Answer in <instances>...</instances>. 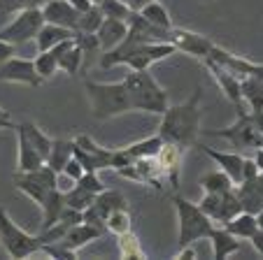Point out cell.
I'll list each match as a JSON object with an SVG mask.
<instances>
[{
    "label": "cell",
    "instance_id": "6da1fadb",
    "mask_svg": "<svg viewBox=\"0 0 263 260\" xmlns=\"http://www.w3.org/2000/svg\"><path fill=\"white\" fill-rule=\"evenodd\" d=\"M200 98L203 91L196 89L189 100H184L179 105H173L161 114V126H159V137L163 144H173L177 149H189L198 142L200 137V118H203V107H200Z\"/></svg>",
    "mask_w": 263,
    "mask_h": 260
},
{
    "label": "cell",
    "instance_id": "7a4b0ae2",
    "mask_svg": "<svg viewBox=\"0 0 263 260\" xmlns=\"http://www.w3.org/2000/svg\"><path fill=\"white\" fill-rule=\"evenodd\" d=\"M121 82L126 86L130 112L163 114L168 109V93L149 70H130Z\"/></svg>",
    "mask_w": 263,
    "mask_h": 260
},
{
    "label": "cell",
    "instance_id": "3957f363",
    "mask_svg": "<svg viewBox=\"0 0 263 260\" xmlns=\"http://www.w3.org/2000/svg\"><path fill=\"white\" fill-rule=\"evenodd\" d=\"M84 86H86V93H89V100H91V114H93L96 118H100V121L130 112L124 82L103 84V82H91V79H86Z\"/></svg>",
    "mask_w": 263,
    "mask_h": 260
},
{
    "label": "cell",
    "instance_id": "277c9868",
    "mask_svg": "<svg viewBox=\"0 0 263 260\" xmlns=\"http://www.w3.org/2000/svg\"><path fill=\"white\" fill-rule=\"evenodd\" d=\"M175 211H177V249L182 246H191L198 239H208L212 232L214 223L196 202H189L184 197H173Z\"/></svg>",
    "mask_w": 263,
    "mask_h": 260
},
{
    "label": "cell",
    "instance_id": "5b68a950",
    "mask_svg": "<svg viewBox=\"0 0 263 260\" xmlns=\"http://www.w3.org/2000/svg\"><path fill=\"white\" fill-rule=\"evenodd\" d=\"M0 244H3V249L7 251L10 258H16V260H24L33 253H40L42 249L40 237L30 235L24 228L16 226L5 207H0Z\"/></svg>",
    "mask_w": 263,
    "mask_h": 260
},
{
    "label": "cell",
    "instance_id": "8992f818",
    "mask_svg": "<svg viewBox=\"0 0 263 260\" xmlns=\"http://www.w3.org/2000/svg\"><path fill=\"white\" fill-rule=\"evenodd\" d=\"M238 107V118L231 123L229 128H221V130H200L203 135H210V137H221V139H229L233 147L238 149H261L263 147V135L258 133V128L254 126L252 121V114L249 109Z\"/></svg>",
    "mask_w": 263,
    "mask_h": 260
},
{
    "label": "cell",
    "instance_id": "52a82bcc",
    "mask_svg": "<svg viewBox=\"0 0 263 260\" xmlns=\"http://www.w3.org/2000/svg\"><path fill=\"white\" fill-rule=\"evenodd\" d=\"M42 24H45V16H42L40 7L21 10V12H16L10 24L0 28V39H5V42H10L14 47L26 45V42L35 39V35H37Z\"/></svg>",
    "mask_w": 263,
    "mask_h": 260
},
{
    "label": "cell",
    "instance_id": "ba28073f",
    "mask_svg": "<svg viewBox=\"0 0 263 260\" xmlns=\"http://www.w3.org/2000/svg\"><path fill=\"white\" fill-rule=\"evenodd\" d=\"M14 186L21 193H26L35 205H42L47 200V195L51 191H56V172L47 165L37 167V170H30V172L19 170L14 174Z\"/></svg>",
    "mask_w": 263,
    "mask_h": 260
},
{
    "label": "cell",
    "instance_id": "9c48e42d",
    "mask_svg": "<svg viewBox=\"0 0 263 260\" xmlns=\"http://www.w3.org/2000/svg\"><path fill=\"white\" fill-rule=\"evenodd\" d=\"M198 207L212 218L214 226H223V223L231 221L238 211H242L240 197H238V193H235V186L223 193H205L203 200L198 202Z\"/></svg>",
    "mask_w": 263,
    "mask_h": 260
},
{
    "label": "cell",
    "instance_id": "30bf717a",
    "mask_svg": "<svg viewBox=\"0 0 263 260\" xmlns=\"http://www.w3.org/2000/svg\"><path fill=\"white\" fill-rule=\"evenodd\" d=\"M168 42L177 51H184V54L194 56V58H198V61L208 58L210 51H212V47H214V42L208 39L205 35L194 33V30H186V28H175V26L168 33Z\"/></svg>",
    "mask_w": 263,
    "mask_h": 260
},
{
    "label": "cell",
    "instance_id": "8fae6325",
    "mask_svg": "<svg viewBox=\"0 0 263 260\" xmlns=\"http://www.w3.org/2000/svg\"><path fill=\"white\" fill-rule=\"evenodd\" d=\"M0 82H12V84H28V86H40L42 77L35 72V63L30 58H19L12 56L5 63H0Z\"/></svg>",
    "mask_w": 263,
    "mask_h": 260
},
{
    "label": "cell",
    "instance_id": "7c38bea8",
    "mask_svg": "<svg viewBox=\"0 0 263 260\" xmlns=\"http://www.w3.org/2000/svg\"><path fill=\"white\" fill-rule=\"evenodd\" d=\"M208 58L214 61V63H219L221 68H226L229 72H233L235 77H240V79H245V77H263V65L249 63L247 58H242V56H238V54H231V51L221 49V47H217V45L212 47V51H210Z\"/></svg>",
    "mask_w": 263,
    "mask_h": 260
},
{
    "label": "cell",
    "instance_id": "4fadbf2b",
    "mask_svg": "<svg viewBox=\"0 0 263 260\" xmlns=\"http://www.w3.org/2000/svg\"><path fill=\"white\" fill-rule=\"evenodd\" d=\"M235 193L240 197L242 211L256 214L258 209H263V172H258V174H254L249 179H242L235 186Z\"/></svg>",
    "mask_w": 263,
    "mask_h": 260
},
{
    "label": "cell",
    "instance_id": "5bb4252c",
    "mask_svg": "<svg viewBox=\"0 0 263 260\" xmlns=\"http://www.w3.org/2000/svg\"><path fill=\"white\" fill-rule=\"evenodd\" d=\"M40 10H42V16H45L47 24L63 26V28H70L74 33V28H77V19H80V12L74 10L68 0H47Z\"/></svg>",
    "mask_w": 263,
    "mask_h": 260
},
{
    "label": "cell",
    "instance_id": "9a60e30c",
    "mask_svg": "<svg viewBox=\"0 0 263 260\" xmlns=\"http://www.w3.org/2000/svg\"><path fill=\"white\" fill-rule=\"evenodd\" d=\"M156 163H159V170L163 174L165 182H170V186L177 188L179 186V163H182V149L173 147V144H163L156 156Z\"/></svg>",
    "mask_w": 263,
    "mask_h": 260
},
{
    "label": "cell",
    "instance_id": "2e32d148",
    "mask_svg": "<svg viewBox=\"0 0 263 260\" xmlns=\"http://www.w3.org/2000/svg\"><path fill=\"white\" fill-rule=\"evenodd\" d=\"M203 63H205V68L210 70V74L217 79V84L221 86L226 98H229L233 105L242 103V95H240V77H235L233 72H229L226 68H221L219 63H214V61H210V58H205Z\"/></svg>",
    "mask_w": 263,
    "mask_h": 260
},
{
    "label": "cell",
    "instance_id": "e0dca14e",
    "mask_svg": "<svg viewBox=\"0 0 263 260\" xmlns=\"http://www.w3.org/2000/svg\"><path fill=\"white\" fill-rule=\"evenodd\" d=\"M203 151L212 158L214 163L219 165V170L226 172L231 177V182L238 186L242 182V167H245V156L240 153H226V151H217V149H210V147H203Z\"/></svg>",
    "mask_w": 263,
    "mask_h": 260
},
{
    "label": "cell",
    "instance_id": "ac0fdd59",
    "mask_svg": "<svg viewBox=\"0 0 263 260\" xmlns=\"http://www.w3.org/2000/svg\"><path fill=\"white\" fill-rule=\"evenodd\" d=\"M126 33H128V24H126V21H121V19H103V24H100L98 30H96V37H98L100 49L109 51V49H115L121 39L126 37Z\"/></svg>",
    "mask_w": 263,
    "mask_h": 260
},
{
    "label": "cell",
    "instance_id": "d6986e66",
    "mask_svg": "<svg viewBox=\"0 0 263 260\" xmlns=\"http://www.w3.org/2000/svg\"><path fill=\"white\" fill-rule=\"evenodd\" d=\"M208 239L212 242V255L217 260H223V258H229V255H233L235 251H240V244H242V239L231 235L223 226H214Z\"/></svg>",
    "mask_w": 263,
    "mask_h": 260
},
{
    "label": "cell",
    "instance_id": "ffe728a7",
    "mask_svg": "<svg viewBox=\"0 0 263 260\" xmlns=\"http://www.w3.org/2000/svg\"><path fill=\"white\" fill-rule=\"evenodd\" d=\"M72 42V37L70 39H63V42H59V45H54L51 49H47V51H37V56H35V72L42 77V82L45 79H51L56 72H59V56H61V51L65 49V47Z\"/></svg>",
    "mask_w": 263,
    "mask_h": 260
},
{
    "label": "cell",
    "instance_id": "44dd1931",
    "mask_svg": "<svg viewBox=\"0 0 263 260\" xmlns=\"http://www.w3.org/2000/svg\"><path fill=\"white\" fill-rule=\"evenodd\" d=\"M100 237H103V235H100L96 228H91L89 223L80 221V223H74V226L70 228V230L65 232L59 242L63 246H68L70 251H80L82 246H86L89 242H93V239H100Z\"/></svg>",
    "mask_w": 263,
    "mask_h": 260
},
{
    "label": "cell",
    "instance_id": "7402d4cb",
    "mask_svg": "<svg viewBox=\"0 0 263 260\" xmlns=\"http://www.w3.org/2000/svg\"><path fill=\"white\" fill-rule=\"evenodd\" d=\"M14 130H16V144H19V170L30 172V170H37V167L45 165L42 156L35 151V147L28 142L26 133L21 130V126H14Z\"/></svg>",
    "mask_w": 263,
    "mask_h": 260
},
{
    "label": "cell",
    "instance_id": "603a6c76",
    "mask_svg": "<svg viewBox=\"0 0 263 260\" xmlns=\"http://www.w3.org/2000/svg\"><path fill=\"white\" fill-rule=\"evenodd\" d=\"M72 37V30L70 28H63V26H54V24H42L40 30H37V35H35V47H37V51H47L51 49L54 45H59V42H63V39H70Z\"/></svg>",
    "mask_w": 263,
    "mask_h": 260
},
{
    "label": "cell",
    "instance_id": "cb8c5ba5",
    "mask_svg": "<svg viewBox=\"0 0 263 260\" xmlns=\"http://www.w3.org/2000/svg\"><path fill=\"white\" fill-rule=\"evenodd\" d=\"M240 95L247 103L249 112L263 109V77H245L240 79Z\"/></svg>",
    "mask_w": 263,
    "mask_h": 260
},
{
    "label": "cell",
    "instance_id": "d4e9b609",
    "mask_svg": "<svg viewBox=\"0 0 263 260\" xmlns=\"http://www.w3.org/2000/svg\"><path fill=\"white\" fill-rule=\"evenodd\" d=\"M223 228H226L231 235L238 237V239H249V237L258 230V228H256V214H249V211H238L231 221L223 223Z\"/></svg>",
    "mask_w": 263,
    "mask_h": 260
},
{
    "label": "cell",
    "instance_id": "484cf974",
    "mask_svg": "<svg viewBox=\"0 0 263 260\" xmlns=\"http://www.w3.org/2000/svg\"><path fill=\"white\" fill-rule=\"evenodd\" d=\"M93 207L98 209V214L103 216V218H107V214H112V211H117V209H128V200H126L119 191L103 188V191L96 195Z\"/></svg>",
    "mask_w": 263,
    "mask_h": 260
},
{
    "label": "cell",
    "instance_id": "4316f807",
    "mask_svg": "<svg viewBox=\"0 0 263 260\" xmlns=\"http://www.w3.org/2000/svg\"><path fill=\"white\" fill-rule=\"evenodd\" d=\"M72 144H74V139H51V149H49V156H47L45 165L51 167L54 172H61L65 163L72 158Z\"/></svg>",
    "mask_w": 263,
    "mask_h": 260
},
{
    "label": "cell",
    "instance_id": "83f0119b",
    "mask_svg": "<svg viewBox=\"0 0 263 260\" xmlns=\"http://www.w3.org/2000/svg\"><path fill=\"white\" fill-rule=\"evenodd\" d=\"M74 144H77V147H82L86 153H91V156L96 158V163H98L100 170H109V165H112V151H115V149L100 147V144L96 142V139H91L89 135H77Z\"/></svg>",
    "mask_w": 263,
    "mask_h": 260
},
{
    "label": "cell",
    "instance_id": "f1b7e54d",
    "mask_svg": "<svg viewBox=\"0 0 263 260\" xmlns=\"http://www.w3.org/2000/svg\"><path fill=\"white\" fill-rule=\"evenodd\" d=\"M63 207H65L63 193L51 191L49 195H47V200L40 205V209H42V230L49 228V226H54V223L59 221V214L63 211Z\"/></svg>",
    "mask_w": 263,
    "mask_h": 260
},
{
    "label": "cell",
    "instance_id": "f546056e",
    "mask_svg": "<svg viewBox=\"0 0 263 260\" xmlns=\"http://www.w3.org/2000/svg\"><path fill=\"white\" fill-rule=\"evenodd\" d=\"M19 126H21V130L26 133L28 142L35 147V151L42 156V161H47V156H49V149H51V137H49V135H45L40 128L35 126V123H30V121H24V123H19Z\"/></svg>",
    "mask_w": 263,
    "mask_h": 260
},
{
    "label": "cell",
    "instance_id": "4dcf8cb0",
    "mask_svg": "<svg viewBox=\"0 0 263 260\" xmlns=\"http://www.w3.org/2000/svg\"><path fill=\"white\" fill-rule=\"evenodd\" d=\"M138 12H140V14H142L152 26H156V28H165V30L173 28V19H170L168 10L161 5L159 0H152V3H147V5H144L142 10H138Z\"/></svg>",
    "mask_w": 263,
    "mask_h": 260
},
{
    "label": "cell",
    "instance_id": "1f68e13d",
    "mask_svg": "<svg viewBox=\"0 0 263 260\" xmlns=\"http://www.w3.org/2000/svg\"><path fill=\"white\" fill-rule=\"evenodd\" d=\"M82 58H84V51L77 47V42H70L59 56V70H63L65 74H77L80 72V65H82Z\"/></svg>",
    "mask_w": 263,
    "mask_h": 260
},
{
    "label": "cell",
    "instance_id": "d6a6232c",
    "mask_svg": "<svg viewBox=\"0 0 263 260\" xmlns=\"http://www.w3.org/2000/svg\"><path fill=\"white\" fill-rule=\"evenodd\" d=\"M161 147H163V139H161L159 135H154V137L140 139V142L126 147V151H128L130 156L138 161V158H156V156H159V151H161Z\"/></svg>",
    "mask_w": 263,
    "mask_h": 260
},
{
    "label": "cell",
    "instance_id": "836d02e7",
    "mask_svg": "<svg viewBox=\"0 0 263 260\" xmlns=\"http://www.w3.org/2000/svg\"><path fill=\"white\" fill-rule=\"evenodd\" d=\"M235 184L231 182V177L226 172L217 170V172H208L203 179H200V188L205 193H223V191H231Z\"/></svg>",
    "mask_w": 263,
    "mask_h": 260
},
{
    "label": "cell",
    "instance_id": "e575fe53",
    "mask_svg": "<svg viewBox=\"0 0 263 260\" xmlns=\"http://www.w3.org/2000/svg\"><path fill=\"white\" fill-rule=\"evenodd\" d=\"M63 200H65V207H72V209H77V211H84L89 205H93L96 195L91 191H86V188H82L80 184H74L68 193H63Z\"/></svg>",
    "mask_w": 263,
    "mask_h": 260
},
{
    "label": "cell",
    "instance_id": "d590c367",
    "mask_svg": "<svg viewBox=\"0 0 263 260\" xmlns=\"http://www.w3.org/2000/svg\"><path fill=\"white\" fill-rule=\"evenodd\" d=\"M103 12L98 10L96 5H91L86 12H80V19H77V28H74V33H96L98 30V26L103 24Z\"/></svg>",
    "mask_w": 263,
    "mask_h": 260
},
{
    "label": "cell",
    "instance_id": "8d00e7d4",
    "mask_svg": "<svg viewBox=\"0 0 263 260\" xmlns=\"http://www.w3.org/2000/svg\"><path fill=\"white\" fill-rule=\"evenodd\" d=\"M47 0H0V24L28 7H42Z\"/></svg>",
    "mask_w": 263,
    "mask_h": 260
},
{
    "label": "cell",
    "instance_id": "74e56055",
    "mask_svg": "<svg viewBox=\"0 0 263 260\" xmlns=\"http://www.w3.org/2000/svg\"><path fill=\"white\" fill-rule=\"evenodd\" d=\"M98 10L103 12L105 19H121V21H128L130 12H133L124 3V0H100V3H98Z\"/></svg>",
    "mask_w": 263,
    "mask_h": 260
},
{
    "label": "cell",
    "instance_id": "f35d334b",
    "mask_svg": "<svg viewBox=\"0 0 263 260\" xmlns=\"http://www.w3.org/2000/svg\"><path fill=\"white\" fill-rule=\"evenodd\" d=\"M105 226H107V232H112V235H124V232L130 230V214L128 209H117L112 211V214H107V218H105Z\"/></svg>",
    "mask_w": 263,
    "mask_h": 260
},
{
    "label": "cell",
    "instance_id": "ab89813d",
    "mask_svg": "<svg viewBox=\"0 0 263 260\" xmlns=\"http://www.w3.org/2000/svg\"><path fill=\"white\" fill-rule=\"evenodd\" d=\"M119 251H121V255L124 258H144V251H142V246H140V242H138V237L133 235V232H124V235H119Z\"/></svg>",
    "mask_w": 263,
    "mask_h": 260
},
{
    "label": "cell",
    "instance_id": "60d3db41",
    "mask_svg": "<svg viewBox=\"0 0 263 260\" xmlns=\"http://www.w3.org/2000/svg\"><path fill=\"white\" fill-rule=\"evenodd\" d=\"M77 184H80L82 188H86V191H91L93 195H98L105 188V184L100 182V177H98V172H84V174L77 179Z\"/></svg>",
    "mask_w": 263,
    "mask_h": 260
},
{
    "label": "cell",
    "instance_id": "b9f144b4",
    "mask_svg": "<svg viewBox=\"0 0 263 260\" xmlns=\"http://www.w3.org/2000/svg\"><path fill=\"white\" fill-rule=\"evenodd\" d=\"M61 172H65V174H68V177H72L74 182H77V179H80L82 174H84V167H82L80 163L74 161V158H70V161L65 163V165H63V170H61Z\"/></svg>",
    "mask_w": 263,
    "mask_h": 260
},
{
    "label": "cell",
    "instance_id": "7bdbcfd3",
    "mask_svg": "<svg viewBox=\"0 0 263 260\" xmlns=\"http://www.w3.org/2000/svg\"><path fill=\"white\" fill-rule=\"evenodd\" d=\"M74 179L72 177H68L65 172H56V191H61V193H68L70 188L74 186Z\"/></svg>",
    "mask_w": 263,
    "mask_h": 260
},
{
    "label": "cell",
    "instance_id": "ee69618b",
    "mask_svg": "<svg viewBox=\"0 0 263 260\" xmlns=\"http://www.w3.org/2000/svg\"><path fill=\"white\" fill-rule=\"evenodd\" d=\"M12 56H16V47L10 45V42H5V39H0V63H5V61L12 58Z\"/></svg>",
    "mask_w": 263,
    "mask_h": 260
},
{
    "label": "cell",
    "instance_id": "f6af8a7d",
    "mask_svg": "<svg viewBox=\"0 0 263 260\" xmlns=\"http://www.w3.org/2000/svg\"><path fill=\"white\" fill-rule=\"evenodd\" d=\"M249 239H252V246H254V249H256L258 253L263 255V230H256L252 237H249Z\"/></svg>",
    "mask_w": 263,
    "mask_h": 260
},
{
    "label": "cell",
    "instance_id": "bcb514c9",
    "mask_svg": "<svg viewBox=\"0 0 263 260\" xmlns=\"http://www.w3.org/2000/svg\"><path fill=\"white\" fill-rule=\"evenodd\" d=\"M14 126H16V123L12 121V116L3 107H0V130H3V128H14Z\"/></svg>",
    "mask_w": 263,
    "mask_h": 260
},
{
    "label": "cell",
    "instance_id": "7dc6e473",
    "mask_svg": "<svg viewBox=\"0 0 263 260\" xmlns=\"http://www.w3.org/2000/svg\"><path fill=\"white\" fill-rule=\"evenodd\" d=\"M252 114V121H254V126L258 128V133L263 135V109H258V112H249Z\"/></svg>",
    "mask_w": 263,
    "mask_h": 260
},
{
    "label": "cell",
    "instance_id": "c3c4849f",
    "mask_svg": "<svg viewBox=\"0 0 263 260\" xmlns=\"http://www.w3.org/2000/svg\"><path fill=\"white\" fill-rule=\"evenodd\" d=\"M175 258H198V255H196V251L191 249V246H182V249L177 251V255H175Z\"/></svg>",
    "mask_w": 263,
    "mask_h": 260
},
{
    "label": "cell",
    "instance_id": "681fc988",
    "mask_svg": "<svg viewBox=\"0 0 263 260\" xmlns=\"http://www.w3.org/2000/svg\"><path fill=\"white\" fill-rule=\"evenodd\" d=\"M124 3H126V5H128L133 12H138V10H142L147 3H152V0H124Z\"/></svg>",
    "mask_w": 263,
    "mask_h": 260
},
{
    "label": "cell",
    "instance_id": "f907efd6",
    "mask_svg": "<svg viewBox=\"0 0 263 260\" xmlns=\"http://www.w3.org/2000/svg\"><path fill=\"white\" fill-rule=\"evenodd\" d=\"M254 163H256V167L263 172V147L256 149V156H254Z\"/></svg>",
    "mask_w": 263,
    "mask_h": 260
},
{
    "label": "cell",
    "instance_id": "816d5d0a",
    "mask_svg": "<svg viewBox=\"0 0 263 260\" xmlns=\"http://www.w3.org/2000/svg\"><path fill=\"white\" fill-rule=\"evenodd\" d=\"M256 228L258 230H263V209L256 211Z\"/></svg>",
    "mask_w": 263,
    "mask_h": 260
}]
</instances>
